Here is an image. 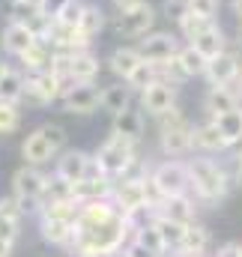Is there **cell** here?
I'll use <instances>...</instances> for the list:
<instances>
[{
  "label": "cell",
  "mask_w": 242,
  "mask_h": 257,
  "mask_svg": "<svg viewBox=\"0 0 242 257\" xmlns=\"http://www.w3.org/2000/svg\"><path fill=\"white\" fill-rule=\"evenodd\" d=\"M135 233L132 221L126 218V212H117L114 218L96 224V227H87V230H78L75 227V236H72V254L78 257H108L117 248H126V236Z\"/></svg>",
  "instance_id": "cell-1"
},
{
  "label": "cell",
  "mask_w": 242,
  "mask_h": 257,
  "mask_svg": "<svg viewBox=\"0 0 242 257\" xmlns=\"http://www.w3.org/2000/svg\"><path fill=\"white\" fill-rule=\"evenodd\" d=\"M185 168H188V180H191V194L200 203H218L230 194L233 174L221 162H215L212 156L191 153L185 159Z\"/></svg>",
  "instance_id": "cell-2"
},
{
  "label": "cell",
  "mask_w": 242,
  "mask_h": 257,
  "mask_svg": "<svg viewBox=\"0 0 242 257\" xmlns=\"http://www.w3.org/2000/svg\"><path fill=\"white\" fill-rule=\"evenodd\" d=\"M159 150L168 159H188L194 153V123L180 111V105L168 114H162L159 120Z\"/></svg>",
  "instance_id": "cell-3"
},
{
  "label": "cell",
  "mask_w": 242,
  "mask_h": 257,
  "mask_svg": "<svg viewBox=\"0 0 242 257\" xmlns=\"http://www.w3.org/2000/svg\"><path fill=\"white\" fill-rule=\"evenodd\" d=\"M159 18H162L159 6H153V3L147 0V3H141V6H135V9H126V12L111 15V24H108V27H111L120 39H141V36H147L150 30H156Z\"/></svg>",
  "instance_id": "cell-4"
},
{
  "label": "cell",
  "mask_w": 242,
  "mask_h": 257,
  "mask_svg": "<svg viewBox=\"0 0 242 257\" xmlns=\"http://www.w3.org/2000/svg\"><path fill=\"white\" fill-rule=\"evenodd\" d=\"M93 156H96L99 168H102L111 180H120L123 174L129 171V165L138 159V144L126 141L120 135H108V138L99 144V150H96Z\"/></svg>",
  "instance_id": "cell-5"
},
{
  "label": "cell",
  "mask_w": 242,
  "mask_h": 257,
  "mask_svg": "<svg viewBox=\"0 0 242 257\" xmlns=\"http://www.w3.org/2000/svg\"><path fill=\"white\" fill-rule=\"evenodd\" d=\"M69 90V81L63 78L60 72H36V75H27V84H24V102L30 108H48L54 102H60L63 93Z\"/></svg>",
  "instance_id": "cell-6"
},
{
  "label": "cell",
  "mask_w": 242,
  "mask_h": 257,
  "mask_svg": "<svg viewBox=\"0 0 242 257\" xmlns=\"http://www.w3.org/2000/svg\"><path fill=\"white\" fill-rule=\"evenodd\" d=\"M153 186L159 189L162 197H174V194H191V180H188V168L185 159H165L150 171Z\"/></svg>",
  "instance_id": "cell-7"
},
{
  "label": "cell",
  "mask_w": 242,
  "mask_h": 257,
  "mask_svg": "<svg viewBox=\"0 0 242 257\" xmlns=\"http://www.w3.org/2000/svg\"><path fill=\"white\" fill-rule=\"evenodd\" d=\"M138 51L144 60L150 63H165L171 57H177V51L182 48V39L177 30H150L147 36H141L138 42Z\"/></svg>",
  "instance_id": "cell-8"
},
{
  "label": "cell",
  "mask_w": 242,
  "mask_h": 257,
  "mask_svg": "<svg viewBox=\"0 0 242 257\" xmlns=\"http://www.w3.org/2000/svg\"><path fill=\"white\" fill-rule=\"evenodd\" d=\"M177 93H180L177 84H171V81H156V84H150L147 90L138 93V108H141L147 117L159 120L162 114H168V111L177 108Z\"/></svg>",
  "instance_id": "cell-9"
},
{
  "label": "cell",
  "mask_w": 242,
  "mask_h": 257,
  "mask_svg": "<svg viewBox=\"0 0 242 257\" xmlns=\"http://www.w3.org/2000/svg\"><path fill=\"white\" fill-rule=\"evenodd\" d=\"M99 102H102V87H99L96 81L69 84V90L63 93V99H60L63 111H66V114H78V117H87V114L102 111Z\"/></svg>",
  "instance_id": "cell-10"
},
{
  "label": "cell",
  "mask_w": 242,
  "mask_h": 257,
  "mask_svg": "<svg viewBox=\"0 0 242 257\" xmlns=\"http://www.w3.org/2000/svg\"><path fill=\"white\" fill-rule=\"evenodd\" d=\"M111 200L117 203V209L126 212V215L129 212H141V209H153L150 192H147V180H114Z\"/></svg>",
  "instance_id": "cell-11"
},
{
  "label": "cell",
  "mask_w": 242,
  "mask_h": 257,
  "mask_svg": "<svg viewBox=\"0 0 242 257\" xmlns=\"http://www.w3.org/2000/svg\"><path fill=\"white\" fill-rule=\"evenodd\" d=\"M239 72H242V54L230 45L227 51H221L218 57H212V60H209L203 81H206L209 87H230V84L236 81V75H239Z\"/></svg>",
  "instance_id": "cell-12"
},
{
  "label": "cell",
  "mask_w": 242,
  "mask_h": 257,
  "mask_svg": "<svg viewBox=\"0 0 242 257\" xmlns=\"http://www.w3.org/2000/svg\"><path fill=\"white\" fill-rule=\"evenodd\" d=\"M48 189V174L39 171V165H21L12 174V194L15 197H30V200H45Z\"/></svg>",
  "instance_id": "cell-13"
},
{
  "label": "cell",
  "mask_w": 242,
  "mask_h": 257,
  "mask_svg": "<svg viewBox=\"0 0 242 257\" xmlns=\"http://www.w3.org/2000/svg\"><path fill=\"white\" fill-rule=\"evenodd\" d=\"M36 42H39V36H36L30 27L18 24V21H6L3 30H0V51L9 54V57H15V60H18L21 54H27Z\"/></svg>",
  "instance_id": "cell-14"
},
{
  "label": "cell",
  "mask_w": 242,
  "mask_h": 257,
  "mask_svg": "<svg viewBox=\"0 0 242 257\" xmlns=\"http://www.w3.org/2000/svg\"><path fill=\"white\" fill-rule=\"evenodd\" d=\"M90 162H93V153H87V150H69L66 147L60 156L54 159V174L75 186V183H81L87 177Z\"/></svg>",
  "instance_id": "cell-15"
},
{
  "label": "cell",
  "mask_w": 242,
  "mask_h": 257,
  "mask_svg": "<svg viewBox=\"0 0 242 257\" xmlns=\"http://www.w3.org/2000/svg\"><path fill=\"white\" fill-rule=\"evenodd\" d=\"M6 21H18L24 27H30L36 36H45L48 27H51V15L42 9V6H33V3H21V0H9V15Z\"/></svg>",
  "instance_id": "cell-16"
},
{
  "label": "cell",
  "mask_w": 242,
  "mask_h": 257,
  "mask_svg": "<svg viewBox=\"0 0 242 257\" xmlns=\"http://www.w3.org/2000/svg\"><path fill=\"white\" fill-rule=\"evenodd\" d=\"M144 132H147V114L138 105H129L126 111L111 117V135H120V138L132 141V144H141Z\"/></svg>",
  "instance_id": "cell-17"
},
{
  "label": "cell",
  "mask_w": 242,
  "mask_h": 257,
  "mask_svg": "<svg viewBox=\"0 0 242 257\" xmlns=\"http://www.w3.org/2000/svg\"><path fill=\"white\" fill-rule=\"evenodd\" d=\"M60 153L54 150V144L48 141V135L42 132V126L33 128L27 138H24V144H21V159L27 162V165H48V162H54Z\"/></svg>",
  "instance_id": "cell-18"
},
{
  "label": "cell",
  "mask_w": 242,
  "mask_h": 257,
  "mask_svg": "<svg viewBox=\"0 0 242 257\" xmlns=\"http://www.w3.org/2000/svg\"><path fill=\"white\" fill-rule=\"evenodd\" d=\"M227 141L221 135L218 123L212 117L194 123V153H203V156H218V153H227Z\"/></svg>",
  "instance_id": "cell-19"
},
{
  "label": "cell",
  "mask_w": 242,
  "mask_h": 257,
  "mask_svg": "<svg viewBox=\"0 0 242 257\" xmlns=\"http://www.w3.org/2000/svg\"><path fill=\"white\" fill-rule=\"evenodd\" d=\"M144 63V57H141V51H138V45H117L111 54H108V60H105V69L117 78V81H126L138 66Z\"/></svg>",
  "instance_id": "cell-20"
},
{
  "label": "cell",
  "mask_w": 242,
  "mask_h": 257,
  "mask_svg": "<svg viewBox=\"0 0 242 257\" xmlns=\"http://www.w3.org/2000/svg\"><path fill=\"white\" fill-rule=\"evenodd\" d=\"M159 215L165 218H174L180 224H191L194 221V212H197V197L194 194H174V197H165L159 206H156Z\"/></svg>",
  "instance_id": "cell-21"
},
{
  "label": "cell",
  "mask_w": 242,
  "mask_h": 257,
  "mask_svg": "<svg viewBox=\"0 0 242 257\" xmlns=\"http://www.w3.org/2000/svg\"><path fill=\"white\" fill-rule=\"evenodd\" d=\"M135 96H138V93H135L126 81L105 84V87H102V102H99V108H102V111H108V114L114 117V114L126 111L129 105H135Z\"/></svg>",
  "instance_id": "cell-22"
},
{
  "label": "cell",
  "mask_w": 242,
  "mask_h": 257,
  "mask_svg": "<svg viewBox=\"0 0 242 257\" xmlns=\"http://www.w3.org/2000/svg\"><path fill=\"white\" fill-rule=\"evenodd\" d=\"M18 63L21 69L27 72V75H36V72H51L54 63H57V54H54V48L45 42V39H39L27 54H21L18 57Z\"/></svg>",
  "instance_id": "cell-23"
},
{
  "label": "cell",
  "mask_w": 242,
  "mask_h": 257,
  "mask_svg": "<svg viewBox=\"0 0 242 257\" xmlns=\"http://www.w3.org/2000/svg\"><path fill=\"white\" fill-rule=\"evenodd\" d=\"M188 45H194L206 60H212V57H218L221 51H227L233 42H230V36H227V30L221 27V24H215V27H209L206 33H200L197 39H191Z\"/></svg>",
  "instance_id": "cell-24"
},
{
  "label": "cell",
  "mask_w": 242,
  "mask_h": 257,
  "mask_svg": "<svg viewBox=\"0 0 242 257\" xmlns=\"http://www.w3.org/2000/svg\"><path fill=\"white\" fill-rule=\"evenodd\" d=\"M236 108H239V99L230 87H209L206 96H203V114L212 117V120L227 114V111H236Z\"/></svg>",
  "instance_id": "cell-25"
},
{
  "label": "cell",
  "mask_w": 242,
  "mask_h": 257,
  "mask_svg": "<svg viewBox=\"0 0 242 257\" xmlns=\"http://www.w3.org/2000/svg\"><path fill=\"white\" fill-rule=\"evenodd\" d=\"M39 236H42L48 245H72L75 221H63V218H39Z\"/></svg>",
  "instance_id": "cell-26"
},
{
  "label": "cell",
  "mask_w": 242,
  "mask_h": 257,
  "mask_svg": "<svg viewBox=\"0 0 242 257\" xmlns=\"http://www.w3.org/2000/svg\"><path fill=\"white\" fill-rule=\"evenodd\" d=\"M108 24H111L108 9H105L102 3H87V6H84V15H81V24H78V30H81L87 39H93V42H96V36H99Z\"/></svg>",
  "instance_id": "cell-27"
},
{
  "label": "cell",
  "mask_w": 242,
  "mask_h": 257,
  "mask_svg": "<svg viewBox=\"0 0 242 257\" xmlns=\"http://www.w3.org/2000/svg\"><path fill=\"white\" fill-rule=\"evenodd\" d=\"M24 84H27V72L9 66V69L3 72V78H0V102L21 105V102H24Z\"/></svg>",
  "instance_id": "cell-28"
},
{
  "label": "cell",
  "mask_w": 242,
  "mask_h": 257,
  "mask_svg": "<svg viewBox=\"0 0 242 257\" xmlns=\"http://www.w3.org/2000/svg\"><path fill=\"white\" fill-rule=\"evenodd\" d=\"M177 63H180L182 75L191 81V78H203L206 75V66H209V60L194 48V45H188V42H182V48L177 51Z\"/></svg>",
  "instance_id": "cell-29"
},
{
  "label": "cell",
  "mask_w": 242,
  "mask_h": 257,
  "mask_svg": "<svg viewBox=\"0 0 242 257\" xmlns=\"http://www.w3.org/2000/svg\"><path fill=\"white\" fill-rule=\"evenodd\" d=\"M153 224H156V230L162 233V242H165V248L168 251H182V236H185V224L180 221H174V218H165V215H153Z\"/></svg>",
  "instance_id": "cell-30"
},
{
  "label": "cell",
  "mask_w": 242,
  "mask_h": 257,
  "mask_svg": "<svg viewBox=\"0 0 242 257\" xmlns=\"http://www.w3.org/2000/svg\"><path fill=\"white\" fill-rule=\"evenodd\" d=\"M215 24H218V18H206V15L185 12L174 27H177V33H180L182 42H191V39H197L200 33H206V30H209V27H215Z\"/></svg>",
  "instance_id": "cell-31"
},
{
  "label": "cell",
  "mask_w": 242,
  "mask_h": 257,
  "mask_svg": "<svg viewBox=\"0 0 242 257\" xmlns=\"http://www.w3.org/2000/svg\"><path fill=\"white\" fill-rule=\"evenodd\" d=\"M209 248V227L200 221L185 224V236H182V251L180 254H206Z\"/></svg>",
  "instance_id": "cell-32"
},
{
  "label": "cell",
  "mask_w": 242,
  "mask_h": 257,
  "mask_svg": "<svg viewBox=\"0 0 242 257\" xmlns=\"http://www.w3.org/2000/svg\"><path fill=\"white\" fill-rule=\"evenodd\" d=\"M135 242H141V245H144V248H147L153 257H165V254H168V248H165V242H162V233L156 230L153 218L135 230Z\"/></svg>",
  "instance_id": "cell-33"
},
{
  "label": "cell",
  "mask_w": 242,
  "mask_h": 257,
  "mask_svg": "<svg viewBox=\"0 0 242 257\" xmlns=\"http://www.w3.org/2000/svg\"><path fill=\"white\" fill-rule=\"evenodd\" d=\"M215 123H218V128H221L227 147H233L236 141H242V105L236 108V111H227V114L215 117Z\"/></svg>",
  "instance_id": "cell-34"
},
{
  "label": "cell",
  "mask_w": 242,
  "mask_h": 257,
  "mask_svg": "<svg viewBox=\"0 0 242 257\" xmlns=\"http://www.w3.org/2000/svg\"><path fill=\"white\" fill-rule=\"evenodd\" d=\"M156 81H162L159 78V66L156 63H150V60H144V63L138 66L129 78H126V84L135 90V93H141V90H147L150 84H156Z\"/></svg>",
  "instance_id": "cell-35"
},
{
  "label": "cell",
  "mask_w": 242,
  "mask_h": 257,
  "mask_svg": "<svg viewBox=\"0 0 242 257\" xmlns=\"http://www.w3.org/2000/svg\"><path fill=\"white\" fill-rule=\"evenodd\" d=\"M21 126V108L12 102H0V135H12Z\"/></svg>",
  "instance_id": "cell-36"
},
{
  "label": "cell",
  "mask_w": 242,
  "mask_h": 257,
  "mask_svg": "<svg viewBox=\"0 0 242 257\" xmlns=\"http://www.w3.org/2000/svg\"><path fill=\"white\" fill-rule=\"evenodd\" d=\"M84 6H87V0H69V3L63 6V12L57 15V21L78 27V24H81V15H84Z\"/></svg>",
  "instance_id": "cell-37"
},
{
  "label": "cell",
  "mask_w": 242,
  "mask_h": 257,
  "mask_svg": "<svg viewBox=\"0 0 242 257\" xmlns=\"http://www.w3.org/2000/svg\"><path fill=\"white\" fill-rule=\"evenodd\" d=\"M185 3H188V12L206 15V18H218V9H221V0H185Z\"/></svg>",
  "instance_id": "cell-38"
},
{
  "label": "cell",
  "mask_w": 242,
  "mask_h": 257,
  "mask_svg": "<svg viewBox=\"0 0 242 257\" xmlns=\"http://www.w3.org/2000/svg\"><path fill=\"white\" fill-rule=\"evenodd\" d=\"M159 12H162V18H168V21H180L182 15L188 12V3L185 0H165L162 6H159Z\"/></svg>",
  "instance_id": "cell-39"
},
{
  "label": "cell",
  "mask_w": 242,
  "mask_h": 257,
  "mask_svg": "<svg viewBox=\"0 0 242 257\" xmlns=\"http://www.w3.org/2000/svg\"><path fill=\"white\" fill-rule=\"evenodd\" d=\"M42 132L48 135V141L54 144V150H57V153H63V150H66L69 135H66V128H63L60 123H42Z\"/></svg>",
  "instance_id": "cell-40"
},
{
  "label": "cell",
  "mask_w": 242,
  "mask_h": 257,
  "mask_svg": "<svg viewBox=\"0 0 242 257\" xmlns=\"http://www.w3.org/2000/svg\"><path fill=\"white\" fill-rule=\"evenodd\" d=\"M66 3H69V0H42V9H45L51 18H57V15L63 12V6H66Z\"/></svg>",
  "instance_id": "cell-41"
},
{
  "label": "cell",
  "mask_w": 242,
  "mask_h": 257,
  "mask_svg": "<svg viewBox=\"0 0 242 257\" xmlns=\"http://www.w3.org/2000/svg\"><path fill=\"white\" fill-rule=\"evenodd\" d=\"M141 3H147V0H111L114 12H126V9H135V6H141Z\"/></svg>",
  "instance_id": "cell-42"
},
{
  "label": "cell",
  "mask_w": 242,
  "mask_h": 257,
  "mask_svg": "<svg viewBox=\"0 0 242 257\" xmlns=\"http://www.w3.org/2000/svg\"><path fill=\"white\" fill-rule=\"evenodd\" d=\"M126 251H129L132 257H153L144 245H141V242H135V239H132V245H126Z\"/></svg>",
  "instance_id": "cell-43"
},
{
  "label": "cell",
  "mask_w": 242,
  "mask_h": 257,
  "mask_svg": "<svg viewBox=\"0 0 242 257\" xmlns=\"http://www.w3.org/2000/svg\"><path fill=\"white\" fill-rule=\"evenodd\" d=\"M12 248H15V242L0 236V257H9V254H12Z\"/></svg>",
  "instance_id": "cell-44"
},
{
  "label": "cell",
  "mask_w": 242,
  "mask_h": 257,
  "mask_svg": "<svg viewBox=\"0 0 242 257\" xmlns=\"http://www.w3.org/2000/svg\"><path fill=\"white\" fill-rule=\"evenodd\" d=\"M230 90L236 93V99H239V105H242V72H239V75H236V81L230 84Z\"/></svg>",
  "instance_id": "cell-45"
},
{
  "label": "cell",
  "mask_w": 242,
  "mask_h": 257,
  "mask_svg": "<svg viewBox=\"0 0 242 257\" xmlns=\"http://www.w3.org/2000/svg\"><path fill=\"white\" fill-rule=\"evenodd\" d=\"M230 9H233V15L242 21V0H230Z\"/></svg>",
  "instance_id": "cell-46"
},
{
  "label": "cell",
  "mask_w": 242,
  "mask_h": 257,
  "mask_svg": "<svg viewBox=\"0 0 242 257\" xmlns=\"http://www.w3.org/2000/svg\"><path fill=\"white\" fill-rule=\"evenodd\" d=\"M233 183L242 186V162H239V165H233Z\"/></svg>",
  "instance_id": "cell-47"
},
{
  "label": "cell",
  "mask_w": 242,
  "mask_h": 257,
  "mask_svg": "<svg viewBox=\"0 0 242 257\" xmlns=\"http://www.w3.org/2000/svg\"><path fill=\"white\" fill-rule=\"evenodd\" d=\"M108 257H132V254H129L126 248H117V251H111V254H108Z\"/></svg>",
  "instance_id": "cell-48"
},
{
  "label": "cell",
  "mask_w": 242,
  "mask_h": 257,
  "mask_svg": "<svg viewBox=\"0 0 242 257\" xmlns=\"http://www.w3.org/2000/svg\"><path fill=\"white\" fill-rule=\"evenodd\" d=\"M6 69H9V63H6V60L0 57V78H3V72H6Z\"/></svg>",
  "instance_id": "cell-49"
},
{
  "label": "cell",
  "mask_w": 242,
  "mask_h": 257,
  "mask_svg": "<svg viewBox=\"0 0 242 257\" xmlns=\"http://www.w3.org/2000/svg\"><path fill=\"white\" fill-rule=\"evenodd\" d=\"M21 3H33V6H42V0H21Z\"/></svg>",
  "instance_id": "cell-50"
},
{
  "label": "cell",
  "mask_w": 242,
  "mask_h": 257,
  "mask_svg": "<svg viewBox=\"0 0 242 257\" xmlns=\"http://www.w3.org/2000/svg\"><path fill=\"white\" fill-rule=\"evenodd\" d=\"M182 257H203V254H182Z\"/></svg>",
  "instance_id": "cell-51"
},
{
  "label": "cell",
  "mask_w": 242,
  "mask_h": 257,
  "mask_svg": "<svg viewBox=\"0 0 242 257\" xmlns=\"http://www.w3.org/2000/svg\"><path fill=\"white\" fill-rule=\"evenodd\" d=\"M236 257H242V245H239V251H236Z\"/></svg>",
  "instance_id": "cell-52"
}]
</instances>
